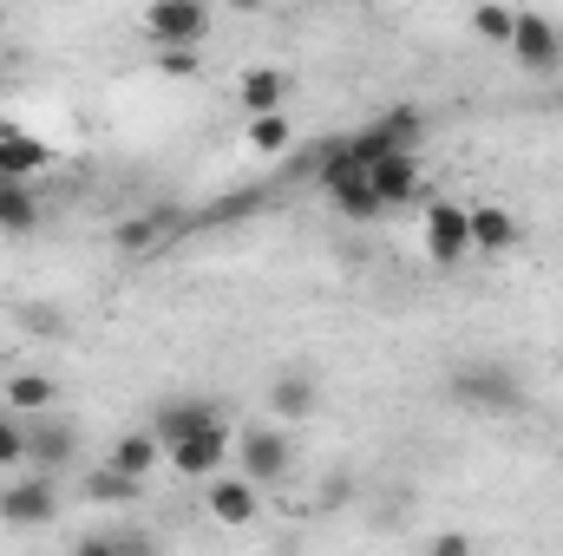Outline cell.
Instances as JSON below:
<instances>
[{
    "label": "cell",
    "mask_w": 563,
    "mask_h": 556,
    "mask_svg": "<svg viewBox=\"0 0 563 556\" xmlns=\"http://www.w3.org/2000/svg\"><path fill=\"white\" fill-rule=\"evenodd\" d=\"M0 177H13V170H7V164H0Z\"/></svg>",
    "instance_id": "cell-29"
},
{
    "label": "cell",
    "mask_w": 563,
    "mask_h": 556,
    "mask_svg": "<svg viewBox=\"0 0 563 556\" xmlns=\"http://www.w3.org/2000/svg\"><path fill=\"white\" fill-rule=\"evenodd\" d=\"M139 485H144V478H132V471L99 465V471L86 478V498H92V504H132V498H139Z\"/></svg>",
    "instance_id": "cell-22"
},
{
    "label": "cell",
    "mask_w": 563,
    "mask_h": 556,
    "mask_svg": "<svg viewBox=\"0 0 563 556\" xmlns=\"http://www.w3.org/2000/svg\"><path fill=\"white\" fill-rule=\"evenodd\" d=\"M7 400H13L20 413H46V407L59 400V380H53V374H13V380H7Z\"/></svg>",
    "instance_id": "cell-21"
},
{
    "label": "cell",
    "mask_w": 563,
    "mask_h": 556,
    "mask_svg": "<svg viewBox=\"0 0 563 556\" xmlns=\"http://www.w3.org/2000/svg\"><path fill=\"white\" fill-rule=\"evenodd\" d=\"M170 236V210H151V216H125L119 230H112V243L125 249V256H151L157 243Z\"/></svg>",
    "instance_id": "cell-18"
},
{
    "label": "cell",
    "mask_w": 563,
    "mask_h": 556,
    "mask_svg": "<svg viewBox=\"0 0 563 556\" xmlns=\"http://www.w3.org/2000/svg\"><path fill=\"white\" fill-rule=\"evenodd\" d=\"M0 347H7V327H0Z\"/></svg>",
    "instance_id": "cell-28"
},
{
    "label": "cell",
    "mask_w": 563,
    "mask_h": 556,
    "mask_svg": "<svg viewBox=\"0 0 563 556\" xmlns=\"http://www.w3.org/2000/svg\"><path fill=\"white\" fill-rule=\"evenodd\" d=\"M0 164H7L13 177H33V170L53 164V144L33 138V132H20V125H0Z\"/></svg>",
    "instance_id": "cell-14"
},
{
    "label": "cell",
    "mask_w": 563,
    "mask_h": 556,
    "mask_svg": "<svg viewBox=\"0 0 563 556\" xmlns=\"http://www.w3.org/2000/svg\"><path fill=\"white\" fill-rule=\"evenodd\" d=\"M236 99H243L250 119H256V112H282V99H288V73H282V66H256V73H243Z\"/></svg>",
    "instance_id": "cell-16"
},
{
    "label": "cell",
    "mask_w": 563,
    "mask_h": 556,
    "mask_svg": "<svg viewBox=\"0 0 563 556\" xmlns=\"http://www.w3.org/2000/svg\"><path fill=\"white\" fill-rule=\"evenodd\" d=\"M269 407H276V419H308L314 413V380L308 374H282L269 387Z\"/></svg>",
    "instance_id": "cell-20"
},
{
    "label": "cell",
    "mask_w": 563,
    "mask_h": 556,
    "mask_svg": "<svg viewBox=\"0 0 563 556\" xmlns=\"http://www.w3.org/2000/svg\"><path fill=\"white\" fill-rule=\"evenodd\" d=\"M0 230H7V236L40 230V197L26 190V177H0Z\"/></svg>",
    "instance_id": "cell-15"
},
{
    "label": "cell",
    "mask_w": 563,
    "mask_h": 556,
    "mask_svg": "<svg viewBox=\"0 0 563 556\" xmlns=\"http://www.w3.org/2000/svg\"><path fill=\"white\" fill-rule=\"evenodd\" d=\"M157 458H164V438H157L151 425H144V432H125V438L106 452V465H119V471H132V478H144Z\"/></svg>",
    "instance_id": "cell-19"
},
{
    "label": "cell",
    "mask_w": 563,
    "mask_h": 556,
    "mask_svg": "<svg viewBox=\"0 0 563 556\" xmlns=\"http://www.w3.org/2000/svg\"><path fill=\"white\" fill-rule=\"evenodd\" d=\"M230 7H236V13H256V7H263V0H230Z\"/></svg>",
    "instance_id": "cell-27"
},
{
    "label": "cell",
    "mask_w": 563,
    "mask_h": 556,
    "mask_svg": "<svg viewBox=\"0 0 563 556\" xmlns=\"http://www.w3.org/2000/svg\"><path fill=\"white\" fill-rule=\"evenodd\" d=\"M445 400L452 407H465V413H518L525 407V380L511 374V367H498V360H465V367H452V380H445Z\"/></svg>",
    "instance_id": "cell-1"
},
{
    "label": "cell",
    "mask_w": 563,
    "mask_h": 556,
    "mask_svg": "<svg viewBox=\"0 0 563 556\" xmlns=\"http://www.w3.org/2000/svg\"><path fill=\"white\" fill-rule=\"evenodd\" d=\"M73 452H79V425H66V419L26 425V465L33 471H59V465H73Z\"/></svg>",
    "instance_id": "cell-10"
},
{
    "label": "cell",
    "mask_w": 563,
    "mask_h": 556,
    "mask_svg": "<svg viewBox=\"0 0 563 556\" xmlns=\"http://www.w3.org/2000/svg\"><path fill=\"white\" fill-rule=\"evenodd\" d=\"M144 40L151 46H203L210 40V7L203 0H151L144 7Z\"/></svg>",
    "instance_id": "cell-4"
},
{
    "label": "cell",
    "mask_w": 563,
    "mask_h": 556,
    "mask_svg": "<svg viewBox=\"0 0 563 556\" xmlns=\"http://www.w3.org/2000/svg\"><path fill=\"white\" fill-rule=\"evenodd\" d=\"M426 249H432V263L472 256V210L465 203H432L426 210Z\"/></svg>",
    "instance_id": "cell-8"
},
{
    "label": "cell",
    "mask_w": 563,
    "mask_h": 556,
    "mask_svg": "<svg viewBox=\"0 0 563 556\" xmlns=\"http://www.w3.org/2000/svg\"><path fill=\"white\" fill-rule=\"evenodd\" d=\"M20 327H26V334H46V341H59L73 321H66L53 301H26V308H20Z\"/></svg>",
    "instance_id": "cell-25"
},
{
    "label": "cell",
    "mask_w": 563,
    "mask_h": 556,
    "mask_svg": "<svg viewBox=\"0 0 563 556\" xmlns=\"http://www.w3.org/2000/svg\"><path fill=\"white\" fill-rule=\"evenodd\" d=\"M420 132H426L420 105H394V112H380L374 125H361V132L347 138V157H354V164H374V157H387V151H413Z\"/></svg>",
    "instance_id": "cell-3"
},
{
    "label": "cell",
    "mask_w": 563,
    "mask_h": 556,
    "mask_svg": "<svg viewBox=\"0 0 563 556\" xmlns=\"http://www.w3.org/2000/svg\"><path fill=\"white\" fill-rule=\"evenodd\" d=\"M184 478H210V471H223L230 465V425L217 419V425H203V432H190V438H177L170 452H164Z\"/></svg>",
    "instance_id": "cell-6"
},
{
    "label": "cell",
    "mask_w": 563,
    "mask_h": 556,
    "mask_svg": "<svg viewBox=\"0 0 563 556\" xmlns=\"http://www.w3.org/2000/svg\"><path fill=\"white\" fill-rule=\"evenodd\" d=\"M203 504H210L217 524H250L256 518V478H217L210 471V498Z\"/></svg>",
    "instance_id": "cell-13"
},
{
    "label": "cell",
    "mask_w": 563,
    "mask_h": 556,
    "mask_svg": "<svg viewBox=\"0 0 563 556\" xmlns=\"http://www.w3.org/2000/svg\"><path fill=\"white\" fill-rule=\"evenodd\" d=\"M250 144H256L263 157H282V151L295 144V125H288V112H256V119H250Z\"/></svg>",
    "instance_id": "cell-24"
},
{
    "label": "cell",
    "mask_w": 563,
    "mask_h": 556,
    "mask_svg": "<svg viewBox=\"0 0 563 556\" xmlns=\"http://www.w3.org/2000/svg\"><path fill=\"white\" fill-rule=\"evenodd\" d=\"M59 518V491H53V471H33L20 485L0 491V524H20V531H40Z\"/></svg>",
    "instance_id": "cell-5"
},
{
    "label": "cell",
    "mask_w": 563,
    "mask_h": 556,
    "mask_svg": "<svg viewBox=\"0 0 563 556\" xmlns=\"http://www.w3.org/2000/svg\"><path fill=\"white\" fill-rule=\"evenodd\" d=\"M203 425H217V407H210V400H164V407L151 413V432L164 438V452H170L177 438L203 432Z\"/></svg>",
    "instance_id": "cell-12"
},
{
    "label": "cell",
    "mask_w": 563,
    "mask_h": 556,
    "mask_svg": "<svg viewBox=\"0 0 563 556\" xmlns=\"http://www.w3.org/2000/svg\"><path fill=\"white\" fill-rule=\"evenodd\" d=\"M236 458H243V478H256V485H282V478H288V432H276V425L243 432Z\"/></svg>",
    "instance_id": "cell-9"
},
{
    "label": "cell",
    "mask_w": 563,
    "mask_h": 556,
    "mask_svg": "<svg viewBox=\"0 0 563 556\" xmlns=\"http://www.w3.org/2000/svg\"><path fill=\"white\" fill-rule=\"evenodd\" d=\"M367 184L380 190V203H407V197H420V157L413 151H387V157L367 164Z\"/></svg>",
    "instance_id": "cell-11"
},
{
    "label": "cell",
    "mask_w": 563,
    "mask_h": 556,
    "mask_svg": "<svg viewBox=\"0 0 563 556\" xmlns=\"http://www.w3.org/2000/svg\"><path fill=\"white\" fill-rule=\"evenodd\" d=\"M511 53H518V66L525 73H558V59H563V40H558V26L544 20V13H518V26H511Z\"/></svg>",
    "instance_id": "cell-7"
},
{
    "label": "cell",
    "mask_w": 563,
    "mask_h": 556,
    "mask_svg": "<svg viewBox=\"0 0 563 556\" xmlns=\"http://www.w3.org/2000/svg\"><path fill=\"white\" fill-rule=\"evenodd\" d=\"M511 26H518V13H511L505 0H478V13H472V33H478L485 46H511Z\"/></svg>",
    "instance_id": "cell-23"
},
{
    "label": "cell",
    "mask_w": 563,
    "mask_h": 556,
    "mask_svg": "<svg viewBox=\"0 0 563 556\" xmlns=\"http://www.w3.org/2000/svg\"><path fill=\"white\" fill-rule=\"evenodd\" d=\"M13 465H26V425L0 413V471H13Z\"/></svg>",
    "instance_id": "cell-26"
},
{
    "label": "cell",
    "mask_w": 563,
    "mask_h": 556,
    "mask_svg": "<svg viewBox=\"0 0 563 556\" xmlns=\"http://www.w3.org/2000/svg\"><path fill=\"white\" fill-rule=\"evenodd\" d=\"M518 243V223H511V210H498V203H478L472 210V249H485V256H505Z\"/></svg>",
    "instance_id": "cell-17"
},
{
    "label": "cell",
    "mask_w": 563,
    "mask_h": 556,
    "mask_svg": "<svg viewBox=\"0 0 563 556\" xmlns=\"http://www.w3.org/2000/svg\"><path fill=\"white\" fill-rule=\"evenodd\" d=\"M321 190H328V203L347 216V223H374L387 203H380V190L367 184V164H354L347 157V138H334L321 151Z\"/></svg>",
    "instance_id": "cell-2"
}]
</instances>
